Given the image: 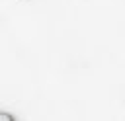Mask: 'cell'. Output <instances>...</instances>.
<instances>
[{
    "label": "cell",
    "mask_w": 125,
    "mask_h": 121,
    "mask_svg": "<svg viewBox=\"0 0 125 121\" xmlns=\"http://www.w3.org/2000/svg\"><path fill=\"white\" fill-rule=\"evenodd\" d=\"M0 121H16V117L8 111H0Z\"/></svg>",
    "instance_id": "1"
}]
</instances>
